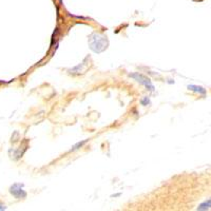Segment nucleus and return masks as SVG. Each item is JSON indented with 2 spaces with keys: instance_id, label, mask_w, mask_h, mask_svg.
<instances>
[{
  "instance_id": "5",
  "label": "nucleus",
  "mask_w": 211,
  "mask_h": 211,
  "mask_svg": "<svg viewBox=\"0 0 211 211\" xmlns=\"http://www.w3.org/2000/svg\"><path fill=\"white\" fill-rule=\"evenodd\" d=\"M211 208V199H209L208 201L204 202V203H202L201 205L197 207V210L200 211H204V210H208Z\"/></svg>"
},
{
  "instance_id": "2",
  "label": "nucleus",
  "mask_w": 211,
  "mask_h": 211,
  "mask_svg": "<svg viewBox=\"0 0 211 211\" xmlns=\"http://www.w3.org/2000/svg\"><path fill=\"white\" fill-rule=\"evenodd\" d=\"M130 76H131L132 78H134L136 82H139V84L144 85V86L146 87L148 90H150L151 92H153V91H154V86H153L152 82H150V79H149V78H147L146 76L142 75V74H139V73L130 74Z\"/></svg>"
},
{
  "instance_id": "4",
  "label": "nucleus",
  "mask_w": 211,
  "mask_h": 211,
  "mask_svg": "<svg viewBox=\"0 0 211 211\" xmlns=\"http://www.w3.org/2000/svg\"><path fill=\"white\" fill-rule=\"evenodd\" d=\"M188 89H189V90H191V91H194V92L199 93V94H202L203 96H205V95H206V90L203 88V87L194 86V85H189Z\"/></svg>"
},
{
  "instance_id": "3",
  "label": "nucleus",
  "mask_w": 211,
  "mask_h": 211,
  "mask_svg": "<svg viewBox=\"0 0 211 211\" xmlns=\"http://www.w3.org/2000/svg\"><path fill=\"white\" fill-rule=\"evenodd\" d=\"M23 185L21 184H15L14 186L11 187V193H12L13 195H14L15 197H17V199H23V197H27V193H25V191L22 189Z\"/></svg>"
},
{
  "instance_id": "7",
  "label": "nucleus",
  "mask_w": 211,
  "mask_h": 211,
  "mask_svg": "<svg viewBox=\"0 0 211 211\" xmlns=\"http://www.w3.org/2000/svg\"><path fill=\"white\" fill-rule=\"evenodd\" d=\"M140 103H142V106H148L149 104H150V101H149L148 97H145L144 99H142V101H140Z\"/></svg>"
},
{
  "instance_id": "6",
  "label": "nucleus",
  "mask_w": 211,
  "mask_h": 211,
  "mask_svg": "<svg viewBox=\"0 0 211 211\" xmlns=\"http://www.w3.org/2000/svg\"><path fill=\"white\" fill-rule=\"evenodd\" d=\"M87 142V140H84V142H77L76 145H74L73 147H72V149H70L69 152H72V151H75V150H78V149H80L82 147H84V145Z\"/></svg>"
},
{
  "instance_id": "1",
  "label": "nucleus",
  "mask_w": 211,
  "mask_h": 211,
  "mask_svg": "<svg viewBox=\"0 0 211 211\" xmlns=\"http://www.w3.org/2000/svg\"><path fill=\"white\" fill-rule=\"evenodd\" d=\"M90 46L91 49H92L94 52H101L105 49H107V46H108V41H107L106 37L99 35V34H92L90 37Z\"/></svg>"
},
{
  "instance_id": "8",
  "label": "nucleus",
  "mask_w": 211,
  "mask_h": 211,
  "mask_svg": "<svg viewBox=\"0 0 211 211\" xmlns=\"http://www.w3.org/2000/svg\"><path fill=\"white\" fill-rule=\"evenodd\" d=\"M0 209H1V210H4V209H5V207H4V206H1V205H0Z\"/></svg>"
}]
</instances>
